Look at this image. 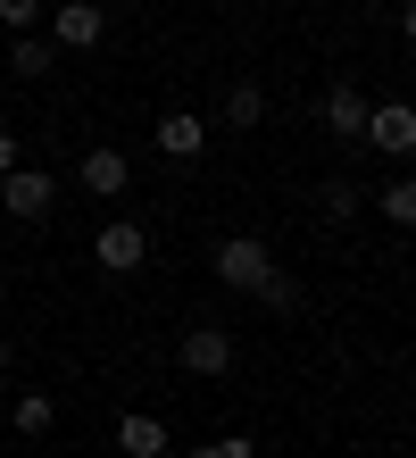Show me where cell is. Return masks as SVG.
<instances>
[{"mask_svg": "<svg viewBox=\"0 0 416 458\" xmlns=\"http://www.w3.org/2000/svg\"><path fill=\"white\" fill-rule=\"evenodd\" d=\"M267 267H275V250L259 233H225V242H216V284H225V292H259Z\"/></svg>", "mask_w": 416, "mask_h": 458, "instance_id": "cell-1", "label": "cell"}, {"mask_svg": "<svg viewBox=\"0 0 416 458\" xmlns=\"http://www.w3.org/2000/svg\"><path fill=\"white\" fill-rule=\"evenodd\" d=\"M142 259H150V233L133 225V217H108V225L92 233V267H100V276H133Z\"/></svg>", "mask_w": 416, "mask_h": 458, "instance_id": "cell-2", "label": "cell"}, {"mask_svg": "<svg viewBox=\"0 0 416 458\" xmlns=\"http://www.w3.org/2000/svg\"><path fill=\"white\" fill-rule=\"evenodd\" d=\"M233 359H242V342H233L225 326H191V334L175 342V367H183V375H233Z\"/></svg>", "mask_w": 416, "mask_h": 458, "instance_id": "cell-3", "label": "cell"}, {"mask_svg": "<svg viewBox=\"0 0 416 458\" xmlns=\"http://www.w3.org/2000/svg\"><path fill=\"white\" fill-rule=\"evenodd\" d=\"M0 208L34 225V217H50V208H59V183H50L42 167H9V175H0Z\"/></svg>", "mask_w": 416, "mask_h": 458, "instance_id": "cell-4", "label": "cell"}, {"mask_svg": "<svg viewBox=\"0 0 416 458\" xmlns=\"http://www.w3.org/2000/svg\"><path fill=\"white\" fill-rule=\"evenodd\" d=\"M358 142H375L383 158H408V150H416V109H408V100H375Z\"/></svg>", "mask_w": 416, "mask_h": 458, "instance_id": "cell-5", "label": "cell"}, {"mask_svg": "<svg viewBox=\"0 0 416 458\" xmlns=\"http://www.w3.org/2000/svg\"><path fill=\"white\" fill-rule=\"evenodd\" d=\"M100 34H108L100 0H59V9H50V42H59V50H92Z\"/></svg>", "mask_w": 416, "mask_h": 458, "instance_id": "cell-6", "label": "cell"}, {"mask_svg": "<svg viewBox=\"0 0 416 458\" xmlns=\"http://www.w3.org/2000/svg\"><path fill=\"white\" fill-rule=\"evenodd\" d=\"M75 183H83V192H92V200H117L125 183H133V158L100 142V150H83V158H75Z\"/></svg>", "mask_w": 416, "mask_h": 458, "instance_id": "cell-7", "label": "cell"}, {"mask_svg": "<svg viewBox=\"0 0 416 458\" xmlns=\"http://www.w3.org/2000/svg\"><path fill=\"white\" fill-rule=\"evenodd\" d=\"M325 125L342 133V142H358V133H367V92L358 84H325Z\"/></svg>", "mask_w": 416, "mask_h": 458, "instance_id": "cell-8", "label": "cell"}, {"mask_svg": "<svg viewBox=\"0 0 416 458\" xmlns=\"http://www.w3.org/2000/svg\"><path fill=\"white\" fill-rule=\"evenodd\" d=\"M158 150H166V158H200V150H208V125L191 117V109H166V117H158Z\"/></svg>", "mask_w": 416, "mask_h": 458, "instance_id": "cell-9", "label": "cell"}, {"mask_svg": "<svg viewBox=\"0 0 416 458\" xmlns=\"http://www.w3.org/2000/svg\"><path fill=\"white\" fill-rule=\"evenodd\" d=\"M117 450H125V458H166V417L133 409V417L117 425Z\"/></svg>", "mask_w": 416, "mask_h": 458, "instance_id": "cell-10", "label": "cell"}, {"mask_svg": "<svg viewBox=\"0 0 416 458\" xmlns=\"http://www.w3.org/2000/svg\"><path fill=\"white\" fill-rule=\"evenodd\" d=\"M50 67H59V42H50V34H17V42H9V75H25V84H42Z\"/></svg>", "mask_w": 416, "mask_h": 458, "instance_id": "cell-11", "label": "cell"}, {"mask_svg": "<svg viewBox=\"0 0 416 458\" xmlns=\"http://www.w3.org/2000/svg\"><path fill=\"white\" fill-rule=\"evenodd\" d=\"M9 425L34 442V434H50V425H59V400H50V392H25V400H9Z\"/></svg>", "mask_w": 416, "mask_h": 458, "instance_id": "cell-12", "label": "cell"}, {"mask_svg": "<svg viewBox=\"0 0 416 458\" xmlns=\"http://www.w3.org/2000/svg\"><path fill=\"white\" fill-rule=\"evenodd\" d=\"M358 200H367V192H358L350 175H325V183H317V208H325L333 225H350V217H358Z\"/></svg>", "mask_w": 416, "mask_h": 458, "instance_id": "cell-13", "label": "cell"}, {"mask_svg": "<svg viewBox=\"0 0 416 458\" xmlns=\"http://www.w3.org/2000/svg\"><path fill=\"white\" fill-rule=\"evenodd\" d=\"M259 117H267V92H259V84H225V125H233V133H250Z\"/></svg>", "mask_w": 416, "mask_h": 458, "instance_id": "cell-14", "label": "cell"}, {"mask_svg": "<svg viewBox=\"0 0 416 458\" xmlns=\"http://www.w3.org/2000/svg\"><path fill=\"white\" fill-rule=\"evenodd\" d=\"M259 301H267L275 317H292L300 301H309V284H300V276H284V267H267V284H259Z\"/></svg>", "mask_w": 416, "mask_h": 458, "instance_id": "cell-15", "label": "cell"}, {"mask_svg": "<svg viewBox=\"0 0 416 458\" xmlns=\"http://www.w3.org/2000/svg\"><path fill=\"white\" fill-rule=\"evenodd\" d=\"M375 208H383V225H416V183H408V175H392V183L375 192Z\"/></svg>", "mask_w": 416, "mask_h": 458, "instance_id": "cell-16", "label": "cell"}, {"mask_svg": "<svg viewBox=\"0 0 416 458\" xmlns=\"http://www.w3.org/2000/svg\"><path fill=\"white\" fill-rule=\"evenodd\" d=\"M42 9H50V0H0V25H9V34H34Z\"/></svg>", "mask_w": 416, "mask_h": 458, "instance_id": "cell-17", "label": "cell"}, {"mask_svg": "<svg viewBox=\"0 0 416 458\" xmlns=\"http://www.w3.org/2000/svg\"><path fill=\"white\" fill-rule=\"evenodd\" d=\"M191 458H250V434H225V442H200Z\"/></svg>", "mask_w": 416, "mask_h": 458, "instance_id": "cell-18", "label": "cell"}, {"mask_svg": "<svg viewBox=\"0 0 416 458\" xmlns=\"http://www.w3.org/2000/svg\"><path fill=\"white\" fill-rule=\"evenodd\" d=\"M9 167H17V133L0 125V175H9Z\"/></svg>", "mask_w": 416, "mask_h": 458, "instance_id": "cell-19", "label": "cell"}, {"mask_svg": "<svg viewBox=\"0 0 416 458\" xmlns=\"http://www.w3.org/2000/svg\"><path fill=\"white\" fill-rule=\"evenodd\" d=\"M0 375H9V342H0Z\"/></svg>", "mask_w": 416, "mask_h": 458, "instance_id": "cell-20", "label": "cell"}]
</instances>
